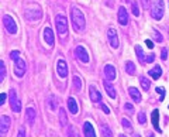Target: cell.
Masks as SVG:
<instances>
[{
	"mask_svg": "<svg viewBox=\"0 0 169 137\" xmlns=\"http://www.w3.org/2000/svg\"><path fill=\"white\" fill-rule=\"evenodd\" d=\"M70 20H72L73 29H75L78 33H82L84 30V26H86L84 16L78 7H72V9H70Z\"/></svg>",
	"mask_w": 169,
	"mask_h": 137,
	"instance_id": "obj_1",
	"label": "cell"
},
{
	"mask_svg": "<svg viewBox=\"0 0 169 137\" xmlns=\"http://www.w3.org/2000/svg\"><path fill=\"white\" fill-rule=\"evenodd\" d=\"M55 26H56V31H58L59 37L64 38L68 34V20L64 14H58L55 17Z\"/></svg>",
	"mask_w": 169,
	"mask_h": 137,
	"instance_id": "obj_2",
	"label": "cell"
},
{
	"mask_svg": "<svg viewBox=\"0 0 169 137\" xmlns=\"http://www.w3.org/2000/svg\"><path fill=\"white\" fill-rule=\"evenodd\" d=\"M151 16L155 20H161L163 17V0H155L152 3Z\"/></svg>",
	"mask_w": 169,
	"mask_h": 137,
	"instance_id": "obj_3",
	"label": "cell"
},
{
	"mask_svg": "<svg viewBox=\"0 0 169 137\" xmlns=\"http://www.w3.org/2000/svg\"><path fill=\"white\" fill-rule=\"evenodd\" d=\"M3 24H4L6 30H7L10 34H16L17 33V23L13 20V17L8 14L3 16Z\"/></svg>",
	"mask_w": 169,
	"mask_h": 137,
	"instance_id": "obj_4",
	"label": "cell"
},
{
	"mask_svg": "<svg viewBox=\"0 0 169 137\" xmlns=\"http://www.w3.org/2000/svg\"><path fill=\"white\" fill-rule=\"evenodd\" d=\"M8 97H10V108L13 112H16V113H18L20 110H21V103H20L18 97H17V93L14 89H11L10 91V95H8Z\"/></svg>",
	"mask_w": 169,
	"mask_h": 137,
	"instance_id": "obj_5",
	"label": "cell"
},
{
	"mask_svg": "<svg viewBox=\"0 0 169 137\" xmlns=\"http://www.w3.org/2000/svg\"><path fill=\"white\" fill-rule=\"evenodd\" d=\"M25 69H27V66H25V62L21 58L14 61V74H16V76L21 78L23 75L25 74Z\"/></svg>",
	"mask_w": 169,
	"mask_h": 137,
	"instance_id": "obj_6",
	"label": "cell"
},
{
	"mask_svg": "<svg viewBox=\"0 0 169 137\" xmlns=\"http://www.w3.org/2000/svg\"><path fill=\"white\" fill-rule=\"evenodd\" d=\"M75 55L78 57V60L80 61V62H83V64L89 62V54H87V51L84 50V47H82V45L76 47L75 48Z\"/></svg>",
	"mask_w": 169,
	"mask_h": 137,
	"instance_id": "obj_7",
	"label": "cell"
},
{
	"mask_svg": "<svg viewBox=\"0 0 169 137\" xmlns=\"http://www.w3.org/2000/svg\"><path fill=\"white\" fill-rule=\"evenodd\" d=\"M107 37H109V43L113 48H117L118 47V35H117V31H115L113 27H110L107 30Z\"/></svg>",
	"mask_w": 169,
	"mask_h": 137,
	"instance_id": "obj_8",
	"label": "cell"
},
{
	"mask_svg": "<svg viewBox=\"0 0 169 137\" xmlns=\"http://www.w3.org/2000/svg\"><path fill=\"white\" fill-rule=\"evenodd\" d=\"M89 96H90V100L95 103H100L101 102V95L100 92L97 91V88H96L95 85H90L89 86Z\"/></svg>",
	"mask_w": 169,
	"mask_h": 137,
	"instance_id": "obj_9",
	"label": "cell"
},
{
	"mask_svg": "<svg viewBox=\"0 0 169 137\" xmlns=\"http://www.w3.org/2000/svg\"><path fill=\"white\" fill-rule=\"evenodd\" d=\"M56 72L61 78H66L68 76V65L64 60H58L56 62Z\"/></svg>",
	"mask_w": 169,
	"mask_h": 137,
	"instance_id": "obj_10",
	"label": "cell"
},
{
	"mask_svg": "<svg viewBox=\"0 0 169 137\" xmlns=\"http://www.w3.org/2000/svg\"><path fill=\"white\" fill-rule=\"evenodd\" d=\"M44 40L48 45L52 47L55 44V38H54V31L51 30V27H45L44 29Z\"/></svg>",
	"mask_w": 169,
	"mask_h": 137,
	"instance_id": "obj_11",
	"label": "cell"
},
{
	"mask_svg": "<svg viewBox=\"0 0 169 137\" xmlns=\"http://www.w3.org/2000/svg\"><path fill=\"white\" fill-rule=\"evenodd\" d=\"M104 75H106V79H109L110 82L114 81L115 79V68H114V65H111V64L104 65Z\"/></svg>",
	"mask_w": 169,
	"mask_h": 137,
	"instance_id": "obj_12",
	"label": "cell"
},
{
	"mask_svg": "<svg viewBox=\"0 0 169 137\" xmlns=\"http://www.w3.org/2000/svg\"><path fill=\"white\" fill-rule=\"evenodd\" d=\"M0 123H2V126H0V133H2V136H4L8 131V127H10V117L3 114V116L0 117Z\"/></svg>",
	"mask_w": 169,
	"mask_h": 137,
	"instance_id": "obj_13",
	"label": "cell"
},
{
	"mask_svg": "<svg viewBox=\"0 0 169 137\" xmlns=\"http://www.w3.org/2000/svg\"><path fill=\"white\" fill-rule=\"evenodd\" d=\"M118 23L121 26H127L128 24V13H127L125 7H123V6L118 9Z\"/></svg>",
	"mask_w": 169,
	"mask_h": 137,
	"instance_id": "obj_14",
	"label": "cell"
},
{
	"mask_svg": "<svg viewBox=\"0 0 169 137\" xmlns=\"http://www.w3.org/2000/svg\"><path fill=\"white\" fill-rule=\"evenodd\" d=\"M151 120H152V124H154L155 130H156L158 133H162V130H161V127H159V110H158V109H154V112H152V114H151Z\"/></svg>",
	"mask_w": 169,
	"mask_h": 137,
	"instance_id": "obj_15",
	"label": "cell"
},
{
	"mask_svg": "<svg viewBox=\"0 0 169 137\" xmlns=\"http://www.w3.org/2000/svg\"><path fill=\"white\" fill-rule=\"evenodd\" d=\"M83 134H84V137H96L95 129H93V126L90 122L83 123Z\"/></svg>",
	"mask_w": 169,
	"mask_h": 137,
	"instance_id": "obj_16",
	"label": "cell"
},
{
	"mask_svg": "<svg viewBox=\"0 0 169 137\" xmlns=\"http://www.w3.org/2000/svg\"><path fill=\"white\" fill-rule=\"evenodd\" d=\"M103 86H104V89H106L107 95H109L110 97H113V99H114V97H115V89H114V86L110 83L109 79H104L103 81Z\"/></svg>",
	"mask_w": 169,
	"mask_h": 137,
	"instance_id": "obj_17",
	"label": "cell"
},
{
	"mask_svg": "<svg viewBox=\"0 0 169 137\" xmlns=\"http://www.w3.org/2000/svg\"><path fill=\"white\" fill-rule=\"evenodd\" d=\"M128 93H130L131 99L134 100L135 103H141V93H140V91H138L137 88H134V86L128 88Z\"/></svg>",
	"mask_w": 169,
	"mask_h": 137,
	"instance_id": "obj_18",
	"label": "cell"
},
{
	"mask_svg": "<svg viewBox=\"0 0 169 137\" xmlns=\"http://www.w3.org/2000/svg\"><path fill=\"white\" fill-rule=\"evenodd\" d=\"M148 74H149V76H151L152 79L156 81V79H159V76L162 75V68H161L159 65H155L152 69H149Z\"/></svg>",
	"mask_w": 169,
	"mask_h": 137,
	"instance_id": "obj_19",
	"label": "cell"
},
{
	"mask_svg": "<svg viewBox=\"0 0 169 137\" xmlns=\"http://www.w3.org/2000/svg\"><path fill=\"white\" fill-rule=\"evenodd\" d=\"M35 117H37L35 110H34L33 108H27V110H25V119H27L28 124H33L34 120H35Z\"/></svg>",
	"mask_w": 169,
	"mask_h": 137,
	"instance_id": "obj_20",
	"label": "cell"
},
{
	"mask_svg": "<svg viewBox=\"0 0 169 137\" xmlns=\"http://www.w3.org/2000/svg\"><path fill=\"white\" fill-rule=\"evenodd\" d=\"M68 108H69V112L72 114H76L78 113V102H76V99L75 97H69L68 99Z\"/></svg>",
	"mask_w": 169,
	"mask_h": 137,
	"instance_id": "obj_21",
	"label": "cell"
},
{
	"mask_svg": "<svg viewBox=\"0 0 169 137\" xmlns=\"http://www.w3.org/2000/svg\"><path fill=\"white\" fill-rule=\"evenodd\" d=\"M135 54H137V58H138V61H140L141 64H144V62H146V57L144 55V51H142V48H141V45H135Z\"/></svg>",
	"mask_w": 169,
	"mask_h": 137,
	"instance_id": "obj_22",
	"label": "cell"
},
{
	"mask_svg": "<svg viewBox=\"0 0 169 137\" xmlns=\"http://www.w3.org/2000/svg\"><path fill=\"white\" fill-rule=\"evenodd\" d=\"M72 86H73V91H75V92H80V89H82V79L78 76V75L73 76Z\"/></svg>",
	"mask_w": 169,
	"mask_h": 137,
	"instance_id": "obj_23",
	"label": "cell"
},
{
	"mask_svg": "<svg viewBox=\"0 0 169 137\" xmlns=\"http://www.w3.org/2000/svg\"><path fill=\"white\" fill-rule=\"evenodd\" d=\"M140 83L142 91H149V86H151V81L145 76H140Z\"/></svg>",
	"mask_w": 169,
	"mask_h": 137,
	"instance_id": "obj_24",
	"label": "cell"
},
{
	"mask_svg": "<svg viewBox=\"0 0 169 137\" xmlns=\"http://www.w3.org/2000/svg\"><path fill=\"white\" fill-rule=\"evenodd\" d=\"M59 122H61V126L62 127H65V126H68V117H66V113H65L64 109H59Z\"/></svg>",
	"mask_w": 169,
	"mask_h": 137,
	"instance_id": "obj_25",
	"label": "cell"
},
{
	"mask_svg": "<svg viewBox=\"0 0 169 137\" xmlns=\"http://www.w3.org/2000/svg\"><path fill=\"white\" fill-rule=\"evenodd\" d=\"M100 130H101V134H103V137H113L111 129H110L107 124H101V126H100Z\"/></svg>",
	"mask_w": 169,
	"mask_h": 137,
	"instance_id": "obj_26",
	"label": "cell"
},
{
	"mask_svg": "<svg viewBox=\"0 0 169 137\" xmlns=\"http://www.w3.org/2000/svg\"><path fill=\"white\" fill-rule=\"evenodd\" d=\"M125 72L128 75H134L135 74V65L132 61H127L125 62Z\"/></svg>",
	"mask_w": 169,
	"mask_h": 137,
	"instance_id": "obj_27",
	"label": "cell"
},
{
	"mask_svg": "<svg viewBox=\"0 0 169 137\" xmlns=\"http://www.w3.org/2000/svg\"><path fill=\"white\" fill-rule=\"evenodd\" d=\"M121 124H123V127H124V130L125 131H130V133L132 131V124H131V122H130L128 119H125V117L121 119Z\"/></svg>",
	"mask_w": 169,
	"mask_h": 137,
	"instance_id": "obj_28",
	"label": "cell"
},
{
	"mask_svg": "<svg viewBox=\"0 0 169 137\" xmlns=\"http://www.w3.org/2000/svg\"><path fill=\"white\" fill-rule=\"evenodd\" d=\"M6 78V64L4 61H0V82H3Z\"/></svg>",
	"mask_w": 169,
	"mask_h": 137,
	"instance_id": "obj_29",
	"label": "cell"
},
{
	"mask_svg": "<svg viewBox=\"0 0 169 137\" xmlns=\"http://www.w3.org/2000/svg\"><path fill=\"white\" fill-rule=\"evenodd\" d=\"M131 10H132V14L134 16H140V9H138V4L135 0L131 2Z\"/></svg>",
	"mask_w": 169,
	"mask_h": 137,
	"instance_id": "obj_30",
	"label": "cell"
},
{
	"mask_svg": "<svg viewBox=\"0 0 169 137\" xmlns=\"http://www.w3.org/2000/svg\"><path fill=\"white\" fill-rule=\"evenodd\" d=\"M138 123H140V124H145L146 123V116L144 112H140V113H138Z\"/></svg>",
	"mask_w": 169,
	"mask_h": 137,
	"instance_id": "obj_31",
	"label": "cell"
},
{
	"mask_svg": "<svg viewBox=\"0 0 169 137\" xmlns=\"http://www.w3.org/2000/svg\"><path fill=\"white\" fill-rule=\"evenodd\" d=\"M155 91H156L158 92V93H159L161 95V97H159V100H161V102H163V97H165V89H163V88H161V86H159V88H156V89H155Z\"/></svg>",
	"mask_w": 169,
	"mask_h": 137,
	"instance_id": "obj_32",
	"label": "cell"
},
{
	"mask_svg": "<svg viewBox=\"0 0 169 137\" xmlns=\"http://www.w3.org/2000/svg\"><path fill=\"white\" fill-rule=\"evenodd\" d=\"M18 55H20V51H18V50H14V51L10 52V58H11L13 61L18 60Z\"/></svg>",
	"mask_w": 169,
	"mask_h": 137,
	"instance_id": "obj_33",
	"label": "cell"
},
{
	"mask_svg": "<svg viewBox=\"0 0 169 137\" xmlns=\"http://www.w3.org/2000/svg\"><path fill=\"white\" fill-rule=\"evenodd\" d=\"M161 58H162V61H166V60H168V50H166V48H162V50H161Z\"/></svg>",
	"mask_w": 169,
	"mask_h": 137,
	"instance_id": "obj_34",
	"label": "cell"
},
{
	"mask_svg": "<svg viewBox=\"0 0 169 137\" xmlns=\"http://www.w3.org/2000/svg\"><path fill=\"white\" fill-rule=\"evenodd\" d=\"M152 31H154V34H155V40H156V41H159V43H161V41H162L163 38H162V35L159 34V31H158L156 29H154V30H152Z\"/></svg>",
	"mask_w": 169,
	"mask_h": 137,
	"instance_id": "obj_35",
	"label": "cell"
},
{
	"mask_svg": "<svg viewBox=\"0 0 169 137\" xmlns=\"http://www.w3.org/2000/svg\"><path fill=\"white\" fill-rule=\"evenodd\" d=\"M124 109H125L127 112H130V113H132V112H134V106H132L131 103H125V105H124Z\"/></svg>",
	"mask_w": 169,
	"mask_h": 137,
	"instance_id": "obj_36",
	"label": "cell"
},
{
	"mask_svg": "<svg viewBox=\"0 0 169 137\" xmlns=\"http://www.w3.org/2000/svg\"><path fill=\"white\" fill-rule=\"evenodd\" d=\"M68 137H75V130H73L72 126L68 127Z\"/></svg>",
	"mask_w": 169,
	"mask_h": 137,
	"instance_id": "obj_37",
	"label": "cell"
},
{
	"mask_svg": "<svg viewBox=\"0 0 169 137\" xmlns=\"http://www.w3.org/2000/svg\"><path fill=\"white\" fill-rule=\"evenodd\" d=\"M146 62H154L155 61V55L154 54H149V55H146Z\"/></svg>",
	"mask_w": 169,
	"mask_h": 137,
	"instance_id": "obj_38",
	"label": "cell"
},
{
	"mask_svg": "<svg viewBox=\"0 0 169 137\" xmlns=\"http://www.w3.org/2000/svg\"><path fill=\"white\" fill-rule=\"evenodd\" d=\"M142 2V6L145 7V9H148L149 6H151V0H141Z\"/></svg>",
	"mask_w": 169,
	"mask_h": 137,
	"instance_id": "obj_39",
	"label": "cell"
},
{
	"mask_svg": "<svg viewBox=\"0 0 169 137\" xmlns=\"http://www.w3.org/2000/svg\"><path fill=\"white\" fill-rule=\"evenodd\" d=\"M6 99H7V97H6V93H2V95H0V105H4V103H6Z\"/></svg>",
	"mask_w": 169,
	"mask_h": 137,
	"instance_id": "obj_40",
	"label": "cell"
},
{
	"mask_svg": "<svg viewBox=\"0 0 169 137\" xmlns=\"http://www.w3.org/2000/svg\"><path fill=\"white\" fill-rule=\"evenodd\" d=\"M17 137H25V130H24V127L20 129V131H18V134H17Z\"/></svg>",
	"mask_w": 169,
	"mask_h": 137,
	"instance_id": "obj_41",
	"label": "cell"
},
{
	"mask_svg": "<svg viewBox=\"0 0 169 137\" xmlns=\"http://www.w3.org/2000/svg\"><path fill=\"white\" fill-rule=\"evenodd\" d=\"M100 106H101V109H103V112H104V113H107V114H109V113H110V109H109V108H107V106H106V105H104V103H101V105H100Z\"/></svg>",
	"mask_w": 169,
	"mask_h": 137,
	"instance_id": "obj_42",
	"label": "cell"
},
{
	"mask_svg": "<svg viewBox=\"0 0 169 137\" xmlns=\"http://www.w3.org/2000/svg\"><path fill=\"white\" fill-rule=\"evenodd\" d=\"M145 44H146V47H148V48H154V43H152L151 40H145Z\"/></svg>",
	"mask_w": 169,
	"mask_h": 137,
	"instance_id": "obj_43",
	"label": "cell"
},
{
	"mask_svg": "<svg viewBox=\"0 0 169 137\" xmlns=\"http://www.w3.org/2000/svg\"><path fill=\"white\" fill-rule=\"evenodd\" d=\"M148 137H154V134H152V133H148Z\"/></svg>",
	"mask_w": 169,
	"mask_h": 137,
	"instance_id": "obj_44",
	"label": "cell"
},
{
	"mask_svg": "<svg viewBox=\"0 0 169 137\" xmlns=\"http://www.w3.org/2000/svg\"><path fill=\"white\" fill-rule=\"evenodd\" d=\"M118 137H127V136H124V134H118Z\"/></svg>",
	"mask_w": 169,
	"mask_h": 137,
	"instance_id": "obj_45",
	"label": "cell"
},
{
	"mask_svg": "<svg viewBox=\"0 0 169 137\" xmlns=\"http://www.w3.org/2000/svg\"><path fill=\"white\" fill-rule=\"evenodd\" d=\"M135 137H140V136H138V134H135Z\"/></svg>",
	"mask_w": 169,
	"mask_h": 137,
	"instance_id": "obj_46",
	"label": "cell"
}]
</instances>
